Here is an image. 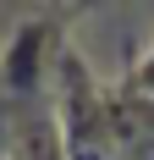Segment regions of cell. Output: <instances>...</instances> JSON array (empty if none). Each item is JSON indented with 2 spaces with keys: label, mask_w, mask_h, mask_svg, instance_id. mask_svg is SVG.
<instances>
[]
</instances>
